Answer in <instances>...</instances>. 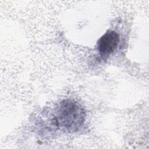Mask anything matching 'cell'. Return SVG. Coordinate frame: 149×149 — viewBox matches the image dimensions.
<instances>
[{
	"mask_svg": "<svg viewBox=\"0 0 149 149\" xmlns=\"http://www.w3.org/2000/svg\"><path fill=\"white\" fill-rule=\"evenodd\" d=\"M86 113L83 107L72 100L62 101L55 108L52 123L68 133L79 130L85 121Z\"/></svg>",
	"mask_w": 149,
	"mask_h": 149,
	"instance_id": "cell-1",
	"label": "cell"
},
{
	"mask_svg": "<svg viewBox=\"0 0 149 149\" xmlns=\"http://www.w3.org/2000/svg\"><path fill=\"white\" fill-rule=\"evenodd\" d=\"M120 37L113 30L107 31L98 41V49L101 55H109L118 47Z\"/></svg>",
	"mask_w": 149,
	"mask_h": 149,
	"instance_id": "cell-2",
	"label": "cell"
}]
</instances>
